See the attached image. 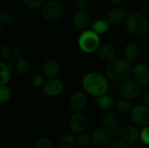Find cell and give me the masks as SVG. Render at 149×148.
Returning <instances> with one entry per match:
<instances>
[{
    "mask_svg": "<svg viewBox=\"0 0 149 148\" xmlns=\"http://www.w3.org/2000/svg\"><path fill=\"white\" fill-rule=\"evenodd\" d=\"M77 143V138L72 134H65L59 140L60 148H74Z\"/></svg>",
    "mask_w": 149,
    "mask_h": 148,
    "instance_id": "obj_23",
    "label": "cell"
},
{
    "mask_svg": "<svg viewBox=\"0 0 149 148\" xmlns=\"http://www.w3.org/2000/svg\"><path fill=\"white\" fill-rule=\"evenodd\" d=\"M124 130L125 128L123 127V125L119 122H116L112 127L109 128V132L113 139H119L120 137H122Z\"/></svg>",
    "mask_w": 149,
    "mask_h": 148,
    "instance_id": "obj_26",
    "label": "cell"
},
{
    "mask_svg": "<svg viewBox=\"0 0 149 148\" xmlns=\"http://www.w3.org/2000/svg\"><path fill=\"white\" fill-rule=\"evenodd\" d=\"M13 14L9 10H2L0 12V24L2 25L10 24L13 21Z\"/></svg>",
    "mask_w": 149,
    "mask_h": 148,
    "instance_id": "obj_28",
    "label": "cell"
},
{
    "mask_svg": "<svg viewBox=\"0 0 149 148\" xmlns=\"http://www.w3.org/2000/svg\"><path fill=\"white\" fill-rule=\"evenodd\" d=\"M11 56V51L10 49L5 45V44H1L0 45V58L2 61L7 60L10 58Z\"/></svg>",
    "mask_w": 149,
    "mask_h": 148,
    "instance_id": "obj_33",
    "label": "cell"
},
{
    "mask_svg": "<svg viewBox=\"0 0 149 148\" xmlns=\"http://www.w3.org/2000/svg\"><path fill=\"white\" fill-rule=\"evenodd\" d=\"M112 135L107 128H98L92 134V142L97 147H104L109 145Z\"/></svg>",
    "mask_w": 149,
    "mask_h": 148,
    "instance_id": "obj_11",
    "label": "cell"
},
{
    "mask_svg": "<svg viewBox=\"0 0 149 148\" xmlns=\"http://www.w3.org/2000/svg\"><path fill=\"white\" fill-rule=\"evenodd\" d=\"M31 85L35 88H41L45 85V79L40 74H34L31 77Z\"/></svg>",
    "mask_w": 149,
    "mask_h": 148,
    "instance_id": "obj_30",
    "label": "cell"
},
{
    "mask_svg": "<svg viewBox=\"0 0 149 148\" xmlns=\"http://www.w3.org/2000/svg\"><path fill=\"white\" fill-rule=\"evenodd\" d=\"M122 139L127 145H134L141 139V133L137 127L129 126L125 128Z\"/></svg>",
    "mask_w": 149,
    "mask_h": 148,
    "instance_id": "obj_18",
    "label": "cell"
},
{
    "mask_svg": "<svg viewBox=\"0 0 149 148\" xmlns=\"http://www.w3.org/2000/svg\"><path fill=\"white\" fill-rule=\"evenodd\" d=\"M65 6L58 0H49L42 6V16L47 22H57L65 15Z\"/></svg>",
    "mask_w": 149,
    "mask_h": 148,
    "instance_id": "obj_5",
    "label": "cell"
},
{
    "mask_svg": "<svg viewBox=\"0 0 149 148\" xmlns=\"http://www.w3.org/2000/svg\"><path fill=\"white\" fill-rule=\"evenodd\" d=\"M72 26L78 31H86L91 24V17L87 10H78L72 17Z\"/></svg>",
    "mask_w": 149,
    "mask_h": 148,
    "instance_id": "obj_10",
    "label": "cell"
},
{
    "mask_svg": "<svg viewBox=\"0 0 149 148\" xmlns=\"http://www.w3.org/2000/svg\"><path fill=\"white\" fill-rule=\"evenodd\" d=\"M79 49L85 53H93L97 51L100 45V38L93 30H86L82 31L78 39Z\"/></svg>",
    "mask_w": 149,
    "mask_h": 148,
    "instance_id": "obj_4",
    "label": "cell"
},
{
    "mask_svg": "<svg viewBox=\"0 0 149 148\" xmlns=\"http://www.w3.org/2000/svg\"><path fill=\"white\" fill-rule=\"evenodd\" d=\"M22 3L28 9H38L44 5L45 0H21Z\"/></svg>",
    "mask_w": 149,
    "mask_h": 148,
    "instance_id": "obj_31",
    "label": "cell"
},
{
    "mask_svg": "<svg viewBox=\"0 0 149 148\" xmlns=\"http://www.w3.org/2000/svg\"><path fill=\"white\" fill-rule=\"evenodd\" d=\"M11 72L5 63L3 61L0 62V85H7L10 80Z\"/></svg>",
    "mask_w": 149,
    "mask_h": 148,
    "instance_id": "obj_20",
    "label": "cell"
},
{
    "mask_svg": "<svg viewBox=\"0 0 149 148\" xmlns=\"http://www.w3.org/2000/svg\"><path fill=\"white\" fill-rule=\"evenodd\" d=\"M44 75L49 79H55L60 72V65L54 59H47L42 66Z\"/></svg>",
    "mask_w": 149,
    "mask_h": 148,
    "instance_id": "obj_17",
    "label": "cell"
},
{
    "mask_svg": "<svg viewBox=\"0 0 149 148\" xmlns=\"http://www.w3.org/2000/svg\"><path fill=\"white\" fill-rule=\"evenodd\" d=\"M11 97V91L10 87L5 85H0V101L2 103H5L10 100Z\"/></svg>",
    "mask_w": 149,
    "mask_h": 148,
    "instance_id": "obj_29",
    "label": "cell"
},
{
    "mask_svg": "<svg viewBox=\"0 0 149 148\" xmlns=\"http://www.w3.org/2000/svg\"><path fill=\"white\" fill-rule=\"evenodd\" d=\"M109 23L104 19H98L92 24V30L99 35H102L107 32L109 30Z\"/></svg>",
    "mask_w": 149,
    "mask_h": 148,
    "instance_id": "obj_21",
    "label": "cell"
},
{
    "mask_svg": "<svg viewBox=\"0 0 149 148\" xmlns=\"http://www.w3.org/2000/svg\"><path fill=\"white\" fill-rule=\"evenodd\" d=\"M120 95L127 99L133 100L137 99L141 94V84H139L134 79H127L126 80L120 82Z\"/></svg>",
    "mask_w": 149,
    "mask_h": 148,
    "instance_id": "obj_6",
    "label": "cell"
},
{
    "mask_svg": "<svg viewBox=\"0 0 149 148\" xmlns=\"http://www.w3.org/2000/svg\"><path fill=\"white\" fill-rule=\"evenodd\" d=\"M109 3H111V4H114V5H116V4H120V3H123L125 0H107Z\"/></svg>",
    "mask_w": 149,
    "mask_h": 148,
    "instance_id": "obj_37",
    "label": "cell"
},
{
    "mask_svg": "<svg viewBox=\"0 0 149 148\" xmlns=\"http://www.w3.org/2000/svg\"><path fill=\"white\" fill-rule=\"evenodd\" d=\"M87 103V97L86 93H84L81 91L74 92L70 99H69V106L70 107L76 112L81 111Z\"/></svg>",
    "mask_w": 149,
    "mask_h": 148,
    "instance_id": "obj_14",
    "label": "cell"
},
{
    "mask_svg": "<svg viewBox=\"0 0 149 148\" xmlns=\"http://www.w3.org/2000/svg\"><path fill=\"white\" fill-rule=\"evenodd\" d=\"M127 30L133 35L142 36L148 31V22L147 18L138 12H131L125 21Z\"/></svg>",
    "mask_w": 149,
    "mask_h": 148,
    "instance_id": "obj_3",
    "label": "cell"
},
{
    "mask_svg": "<svg viewBox=\"0 0 149 148\" xmlns=\"http://www.w3.org/2000/svg\"><path fill=\"white\" fill-rule=\"evenodd\" d=\"M84 90L93 97L99 98L107 94L109 89V83L107 78L98 72H88L82 79Z\"/></svg>",
    "mask_w": 149,
    "mask_h": 148,
    "instance_id": "obj_2",
    "label": "cell"
},
{
    "mask_svg": "<svg viewBox=\"0 0 149 148\" xmlns=\"http://www.w3.org/2000/svg\"><path fill=\"white\" fill-rule=\"evenodd\" d=\"M97 102H98L99 107L102 110H105V111L110 110L114 105L113 99L110 95H107V94H105V95L99 97Z\"/></svg>",
    "mask_w": 149,
    "mask_h": 148,
    "instance_id": "obj_22",
    "label": "cell"
},
{
    "mask_svg": "<svg viewBox=\"0 0 149 148\" xmlns=\"http://www.w3.org/2000/svg\"><path fill=\"white\" fill-rule=\"evenodd\" d=\"M33 148H54V146L51 140L47 138H40L35 142Z\"/></svg>",
    "mask_w": 149,
    "mask_h": 148,
    "instance_id": "obj_32",
    "label": "cell"
},
{
    "mask_svg": "<svg viewBox=\"0 0 149 148\" xmlns=\"http://www.w3.org/2000/svg\"><path fill=\"white\" fill-rule=\"evenodd\" d=\"M64 89L63 83L59 80L55 79H50L47 82L45 83L43 86V92L45 95L50 97H55L59 95Z\"/></svg>",
    "mask_w": 149,
    "mask_h": 148,
    "instance_id": "obj_13",
    "label": "cell"
},
{
    "mask_svg": "<svg viewBox=\"0 0 149 148\" xmlns=\"http://www.w3.org/2000/svg\"><path fill=\"white\" fill-rule=\"evenodd\" d=\"M8 66L11 73L15 75H23L29 70L28 60L19 53H14L8 59Z\"/></svg>",
    "mask_w": 149,
    "mask_h": 148,
    "instance_id": "obj_7",
    "label": "cell"
},
{
    "mask_svg": "<svg viewBox=\"0 0 149 148\" xmlns=\"http://www.w3.org/2000/svg\"><path fill=\"white\" fill-rule=\"evenodd\" d=\"M132 76L139 84L147 85L149 83V66L143 63L135 64L133 66Z\"/></svg>",
    "mask_w": 149,
    "mask_h": 148,
    "instance_id": "obj_12",
    "label": "cell"
},
{
    "mask_svg": "<svg viewBox=\"0 0 149 148\" xmlns=\"http://www.w3.org/2000/svg\"><path fill=\"white\" fill-rule=\"evenodd\" d=\"M76 6L79 10H87L89 7V0H76Z\"/></svg>",
    "mask_w": 149,
    "mask_h": 148,
    "instance_id": "obj_36",
    "label": "cell"
},
{
    "mask_svg": "<svg viewBox=\"0 0 149 148\" xmlns=\"http://www.w3.org/2000/svg\"><path fill=\"white\" fill-rule=\"evenodd\" d=\"M132 148H144L143 147H141V146H135V147H133Z\"/></svg>",
    "mask_w": 149,
    "mask_h": 148,
    "instance_id": "obj_39",
    "label": "cell"
},
{
    "mask_svg": "<svg viewBox=\"0 0 149 148\" xmlns=\"http://www.w3.org/2000/svg\"><path fill=\"white\" fill-rule=\"evenodd\" d=\"M124 54L126 56V58H127L130 61H134L138 58V57L141 54V48L138 44L136 43H128L126 44L124 48Z\"/></svg>",
    "mask_w": 149,
    "mask_h": 148,
    "instance_id": "obj_19",
    "label": "cell"
},
{
    "mask_svg": "<svg viewBox=\"0 0 149 148\" xmlns=\"http://www.w3.org/2000/svg\"><path fill=\"white\" fill-rule=\"evenodd\" d=\"M141 141L149 146V126H146L141 132Z\"/></svg>",
    "mask_w": 149,
    "mask_h": 148,
    "instance_id": "obj_35",
    "label": "cell"
},
{
    "mask_svg": "<svg viewBox=\"0 0 149 148\" xmlns=\"http://www.w3.org/2000/svg\"><path fill=\"white\" fill-rule=\"evenodd\" d=\"M132 120L140 126L149 125V106L139 105L135 106L131 110Z\"/></svg>",
    "mask_w": 149,
    "mask_h": 148,
    "instance_id": "obj_9",
    "label": "cell"
},
{
    "mask_svg": "<svg viewBox=\"0 0 149 148\" xmlns=\"http://www.w3.org/2000/svg\"><path fill=\"white\" fill-rule=\"evenodd\" d=\"M144 101L147 104V106H149V90L148 92H146V93L144 94Z\"/></svg>",
    "mask_w": 149,
    "mask_h": 148,
    "instance_id": "obj_38",
    "label": "cell"
},
{
    "mask_svg": "<svg viewBox=\"0 0 149 148\" xmlns=\"http://www.w3.org/2000/svg\"><path fill=\"white\" fill-rule=\"evenodd\" d=\"M127 10L122 7H115L109 10L107 19L110 24L117 25L126 21V18L127 17Z\"/></svg>",
    "mask_w": 149,
    "mask_h": 148,
    "instance_id": "obj_15",
    "label": "cell"
},
{
    "mask_svg": "<svg viewBox=\"0 0 149 148\" xmlns=\"http://www.w3.org/2000/svg\"><path fill=\"white\" fill-rule=\"evenodd\" d=\"M132 108H133L132 103L130 102L129 99H120V100L116 104V110H117L119 113H127V112L132 110Z\"/></svg>",
    "mask_w": 149,
    "mask_h": 148,
    "instance_id": "obj_25",
    "label": "cell"
},
{
    "mask_svg": "<svg viewBox=\"0 0 149 148\" xmlns=\"http://www.w3.org/2000/svg\"><path fill=\"white\" fill-rule=\"evenodd\" d=\"M100 122L101 125L105 127V128H110L112 127L115 123H116V117L113 113L107 112L105 113L100 119Z\"/></svg>",
    "mask_w": 149,
    "mask_h": 148,
    "instance_id": "obj_24",
    "label": "cell"
},
{
    "mask_svg": "<svg viewBox=\"0 0 149 148\" xmlns=\"http://www.w3.org/2000/svg\"><path fill=\"white\" fill-rule=\"evenodd\" d=\"M91 141H92V137H90L87 133H79L77 137V143L82 148L89 147Z\"/></svg>",
    "mask_w": 149,
    "mask_h": 148,
    "instance_id": "obj_27",
    "label": "cell"
},
{
    "mask_svg": "<svg viewBox=\"0 0 149 148\" xmlns=\"http://www.w3.org/2000/svg\"><path fill=\"white\" fill-rule=\"evenodd\" d=\"M89 119L83 113H76L72 114L69 120V127L73 133L79 134L85 133L88 128Z\"/></svg>",
    "mask_w": 149,
    "mask_h": 148,
    "instance_id": "obj_8",
    "label": "cell"
},
{
    "mask_svg": "<svg viewBox=\"0 0 149 148\" xmlns=\"http://www.w3.org/2000/svg\"><path fill=\"white\" fill-rule=\"evenodd\" d=\"M133 66L127 58H115L106 67L107 77L113 82H122L132 75Z\"/></svg>",
    "mask_w": 149,
    "mask_h": 148,
    "instance_id": "obj_1",
    "label": "cell"
},
{
    "mask_svg": "<svg viewBox=\"0 0 149 148\" xmlns=\"http://www.w3.org/2000/svg\"><path fill=\"white\" fill-rule=\"evenodd\" d=\"M107 148H127V144L124 140L115 139L113 141H111Z\"/></svg>",
    "mask_w": 149,
    "mask_h": 148,
    "instance_id": "obj_34",
    "label": "cell"
},
{
    "mask_svg": "<svg viewBox=\"0 0 149 148\" xmlns=\"http://www.w3.org/2000/svg\"><path fill=\"white\" fill-rule=\"evenodd\" d=\"M97 55L99 58L103 61H111L116 58L117 51L113 44H100L97 50Z\"/></svg>",
    "mask_w": 149,
    "mask_h": 148,
    "instance_id": "obj_16",
    "label": "cell"
}]
</instances>
